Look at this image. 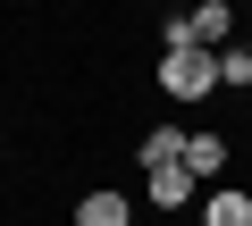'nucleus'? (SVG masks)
<instances>
[{
    "mask_svg": "<svg viewBox=\"0 0 252 226\" xmlns=\"http://www.w3.org/2000/svg\"><path fill=\"white\" fill-rule=\"evenodd\" d=\"M244 50H252V34H244Z\"/></svg>",
    "mask_w": 252,
    "mask_h": 226,
    "instance_id": "nucleus-9",
    "label": "nucleus"
},
{
    "mask_svg": "<svg viewBox=\"0 0 252 226\" xmlns=\"http://www.w3.org/2000/svg\"><path fill=\"white\" fill-rule=\"evenodd\" d=\"M143 193H152V201H160V209H168V218H177V209H185V201H193V193H202V184H193V176H185V168H143Z\"/></svg>",
    "mask_w": 252,
    "mask_h": 226,
    "instance_id": "nucleus-4",
    "label": "nucleus"
},
{
    "mask_svg": "<svg viewBox=\"0 0 252 226\" xmlns=\"http://www.w3.org/2000/svg\"><path fill=\"white\" fill-rule=\"evenodd\" d=\"M202 226H252V193H244V184H219V193L202 201Z\"/></svg>",
    "mask_w": 252,
    "mask_h": 226,
    "instance_id": "nucleus-6",
    "label": "nucleus"
},
{
    "mask_svg": "<svg viewBox=\"0 0 252 226\" xmlns=\"http://www.w3.org/2000/svg\"><path fill=\"white\" fill-rule=\"evenodd\" d=\"M143 168H185V134L177 126H152L143 134Z\"/></svg>",
    "mask_w": 252,
    "mask_h": 226,
    "instance_id": "nucleus-7",
    "label": "nucleus"
},
{
    "mask_svg": "<svg viewBox=\"0 0 252 226\" xmlns=\"http://www.w3.org/2000/svg\"><path fill=\"white\" fill-rule=\"evenodd\" d=\"M244 84H252V50L227 42V50H219V92H244Z\"/></svg>",
    "mask_w": 252,
    "mask_h": 226,
    "instance_id": "nucleus-8",
    "label": "nucleus"
},
{
    "mask_svg": "<svg viewBox=\"0 0 252 226\" xmlns=\"http://www.w3.org/2000/svg\"><path fill=\"white\" fill-rule=\"evenodd\" d=\"M185 42L193 50H227L235 42V9H227V0H202V9L185 17Z\"/></svg>",
    "mask_w": 252,
    "mask_h": 226,
    "instance_id": "nucleus-2",
    "label": "nucleus"
},
{
    "mask_svg": "<svg viewBox=\"0 0 252 226\" xmlns=\"http://www.w3.org/2000/svg\"><path fill=\"white\" fill-rule=\"evenodd\" d=\"M185 176H193V184H219V176H227V134H210V126L185 134Z\"/></svg>",
    "mask_w": 252,
    "mask_h": 226,
    "instance_id": "nucleus-3",
    "label": "nucleus"
},
{
    "mask_svg": "<svg viewBox=\"0 0 252 226\" xmlns=\"http://www.w3.org/2000/svg\"><path fill=\"white\" fill-rule=\"evenodd\" d=\"M160 92L168 100H210L219 92V50H160Z\"/></svg>",
    "mask_w": 252,
    "mask_h": 226,
    "instance_id": "nucleus-1",
    "label": "nucleus"
},
{
    "mask_svg": "<svg viewBox=\"0 0 252 226\" xmlns=\"http://www.w3.org/2000/svg\"><path fill=\"white\" fill-rule=\"evenodd\" d=\"M126 218H135V201H126V193H109V184L76 201V226H126Z\"/></svg>",
    "mask_w": 252,
    "mask_h": 226,
    "instance_id": "nucleus-5",
    "label": "nucleus"
}]
</instances>
